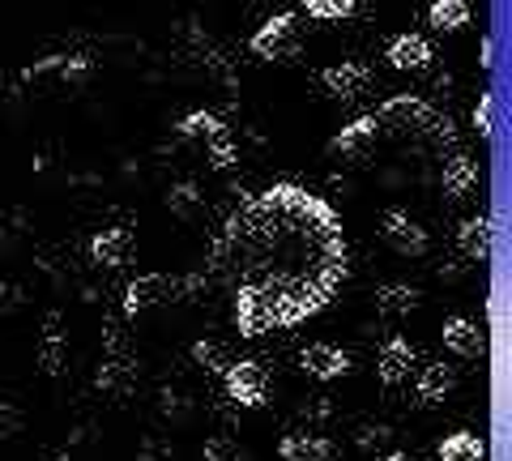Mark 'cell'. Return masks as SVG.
<instances>
[{"label":"cell","instance_id":"obj_26","mask_svg":"<svg viewBox=\"0 0 512 461\" xmlns=\"http://www.w3.org/2000/svg\"><path fill=\"white\" fill-rule=\"evenodd\" d=\"M474 129L478 137H495V94L491 90H483L474 103Z\"/></svg>","mask_w":512,"mask_h":461},{"label":"cell","instance_id":"obj_28","mask_svg":"<svg viewBox=\"0 0 512 461\" xmlns=\"http://www.w3.org/2000/svg\"><path fill=\"white\" fill-rule=\"evenodd\" d=\"M167 205H171L175 214L192 218V214L201 210V197H197V188H192V184H180V188H171V193H167Z\"/></svg>","mask_w":512,"mask_h":461},{"label":"cell","instance_id":"obj_6","mask_svg":"<svg viewBox=\"0 0 512 461\" xmlns=\"http://www.w3.org/2000/svg\"><path fill=\"white\" fill-rule=\"evenodd\" d=\"M222 389L239 410H261L269 402V376L256 359H231V368L222 372Z\"/></svg>","mask_w":512,"mask_h":461},{"label":"cell","instance_id":"obj_16","mask_svg":"<svg viewBox=\"0 0 512 461\" xmlns=\"http://www.w3.org/2000/svg\"><path fill=\"white\" fill-rule=\"evenodd\" d=\"M440 188H444L448 201H470L474 188H478V163L466 154H453L440 171Z\"/></svg>","mask_w":512,"mask_h":461},{"label":"cell","instance_id":"obj_14","mask_svg":"<svg viewBox=\"0 0 512 461\" xmlns=\"http://www.w3.org/2000/svg\"><path fill=\"white\" fill-rule=\"evenodd\" d=\"M410 393H414V406H423V410H431V406H440L448 393H453V368H444V363H423L419 368V376H414V385H410Z\"/></svg>","mask_w":512,"mask_h":461},{"label":"cell","instance_id":"obj_4","mask_svg":"<svg viewBox=\"0 0 512 461\" xmlns=\"http://www.w3.org/2000/svg\"><path fill=\"white\" fill-rule=\"evenodd\" d=\"M303 18L299 13H278V18H269L261 30L252 35V56L256 60H269V65H286L295 52H299V26Z\"/></svg>","mask_w":512,"mask_h":461},{"label":"cell","instance_id":"obj_27","mask_svg":"<svg viewBox=\"0 0 512 461\" xmlns=\"http://www.w3.org/2000/svg\"><path fill=\"white\" fill-rule=\"evenodd\" d=\"M205 461H244V449L231 436H210L205 440Z\"/></svg>","mask_w":512,"mask_h":461},{"label":"cell","instance_id":"obj_5","mask_svg":"<svg viewBox=\"0 0 512 461\" xmlns=\"http://www.w3.org/2000/svg\"><path fill=\"white\" fill-rule=\"evenodd\" d=\"M184 295V282L171 278V274H141L124 286V316L133 321V316H146V312H158L175 304V299Z\"/></svg>","mask_w":512,"mask_h":461},{"label":"cell","instance_id":"obj_24","mask_svg":"<svg viewBox=\"0 0 512 461\" xmlns=\"http://www.w3.org/2000/svg\"><path fill=\"white\" fill-rule=\"evenodd\" d=\"M299 18H325V22H342L350 13H359L355 0H308L303 9H295Z\"/></svg>","mask_w":512,"mask_h":461},{"label":"cell","instance_id":"obj_21","mask_svg":"<svg viewBox=\"0 0 512 461\" xmlns=\"http://www.w3.org/2000/svg\"><path fill=\"white\" fill-rule=\"evenodd\" d=\"M86 73H90L86 56H47L43 65L30 69V77H60V82H82Z\"/></svg>","mask_w":512,"mask_h":461},{"label":"cell","instance_id":"obj_22","mask_svg":"<svg viewBox=\"0 0 512 461\" xmlns=\"http://www.w3.org/2000/svg\"><path fill=\"white\" fill-rule=\"evenodd\" d=\"M427 22L440 30H448V35H453V30H461V26H470V5L466 0H436V5L427 9Z\"/></svg>","mask_w":512,"mask_h":461},{"label":"cell","instance_id":"obj_30","mask_svg":"<svg viewBox=\"0 0 512 461\" xmlns=\"http://www.w3.org/2000/svg\"><path fill=\"white\" fill-rule=\"evenodd\" d=\"M384 461H414V457H410V453H389Z\"/></svg>","mask_w":512,"mask_h":461},{"label":"cell","instance_id":"obj_8","mask_svg":"<svg viewBox=\"0 0 512 461\" xmlns=\"http://www.w3.org/2000/svg\"><path fill=\"white\" fill-rule=\"evenodd\" d=\"M320 90H325L333 103L355 107V103H363V94L372 90V69H367L363 60H338V65H329L320 73Z\"/></svg>","mask_w":512,"mask_h":461},{"label":"cell","instance_id":"obj_2","mask_svg":"<svg viewBox=\"0 0 512 461\" xmlns=\"http://www.w3.org/2000/svg\"><path fill=\"white\" fill-rule=\"evenodd\" d=\"M376 120L380 141H397V146H419V150H453L457 129L444 111L431 107L423 94H393L376 111H367Z\"/></svg>","mask_w":512,"mask_h":461},{"label":"cell","instance_id":"obj_25","mask_svg":"<svg viewBox=\"0 0 512 461\" xmlns=\"http://www.w3.org/2000/svg\"><path fill=\"white\" fill-rule=\"evenodd\" d=\"M192 359H197L205 372H218V376L231 368V355H227V346H222V342H214V338H201L197 346H192Z\"/></svg>","mask_w":512,"mask_h":461},{"label":"cell","instance_id":"obj_7","mask_svg":"<svg viewBox=\"0 0 512 461\" xmlns=\"http://www.w3.org/2000/svg\"><path fill=\"white\" fill-rule=\"evenodd\" d=\"M419 368H423V359L410 346V338H402V333H393V338L380 346V355H376V376H380L384 389H410L414 376H419Z\"/></svg>","mask_w":512,"mask_h":461},{"label":"cell","instance_id":"obj_15","mask_svg":"<svg viewBox=\"0 0 512 461\" xmlns=\"http://www.w3.org/2000/svg\"><path fill=\"white\" fill-rule=\"evenodd\" d=\"M282 461H333V440L320 432H286L278 440Z\"/></svg>","mask_w":512,"mask_h":461},{"label":"cell","instance_id":"obj_19","mask_svg":"<svg viewBox=\"0 0 512 461\" xmlns=\"http://www.w3.org/2000/svg\"><path fill=\"white\" fill-rule=\"evenodd\" d=\"M444 351H453L457 359H474L483 351V333L466 316H453V321H444Z\"/></svg>","mask_w":512,"mask_h":461},{"label":"cell","instance_id":"obj_23","mask_svg":"<svg viewBox=\"0 0 512 461\" xmlns=\"http://www.w3.org/2000/svg\"><path fill=\"white\" fill-rule=\"evenodd\" d=\"M64 333H60V321L52 316L47 321V333H43V346H39V368L47 372V376H60V368H64Z\"/></svg>","mask_w":512,"mask_h":461},{"label":"cell","instance_id":"obj_9","mask_svg":"<svg viewBox=\"0 0 512 461\" xmlns=\"http://www.w3.org/2000/svg\"><path fill=\"white\" fill-rule=\"evenodd\" d=\"M380 240L389 244L397 257H423L427 252V231H423L419 218H410V210H384Z\"/></svg>","mask_w":512,"mask_h":461},{"label":"cell","instance_id":"obj_18","mask_svg":"<svg viewBox=\"0 0 512 461\" xmlns=\"http://www.w3.org/2000/svg\"><path fill=\"white\" fill-rule=\"evenodd\" d=\"M457 248L466 261H478L483 265L491 257V218H466L457 227Z\"/></svg>","mask_w":512,"mask_h":461},{"label":"cell","instance_id":"obj_31","mask_svg":"<svg viewBox=\"0 0 512 461\" xmlns=\"http://www.w3.org/2000/svg\"><path fill=\"white\" fill-rule=\"evenodd\" d=\"M5 299H9V286H5V278H0V308H5Z\"/></svg>","mask_w":512,"mask_h":461},{"label":"cell","instance_id":"obj_11","mask_svg":"<svg viewBox=\"0 0 512 461\" xmlns=\"http://www.w3.org/2000/svg\"><path fill=\"white\" fill-rule=\"evenodd\" d=\"M299 368L303 376L320 380V385H329V380H338L350 372V355L342 351V346H329V342H312L299 351Z\"/></svg>","mask_w":512,"mask_h":461},{"label":"cell","instance_id":"obj_1","mask_svg":"<svg viewBox=\"0 0 512 461\" xmlns=\"http://www.w3.org/2000/svg\"><path fill=\"white\" fill-rule=\"evenodd\" d=\"M205 269L231 286L239 338L286 333L325 312L346 282L342 218L312 188L269 184L222 222Z\"/></svg>","mask_w":512,"mask_h":461},{"label":"cell","instance_id":"obj_13","mask_svg":"<svg viewBox=\"0 0 512 461\" xmlns=\"http://www.w3.org/2000/svg\"><path fill=\"white\" fill-rule=\"evenodd\" d=\"M90 261L99 269H124L128 261H133V235H128L124 227H107L90 240Z\"/></svg>","mask_w":512,"mask_h":461},{"label":"cell","instance_id":"obj_12","mask_svg":"<svg viewBox=\"0 0 512 461\" xmlns=\"http://www.w3.org/2000/svg\"><path fill=\"white\" fill-rule=\"evenodd\" d=\"M431 60H436V52H431V43L423 35H397L389 47H384V65H389L393 73H427Z\"/></svg>","mask_w":512,"mask_h":461},{"label":"cell","instance_id":"obj_3","mask_svg":"<svg viewBox=\"0 0 512 461\" xmlns=\"http://www.w3.org/2000/svg\"><path fill=\"white\" fill-rule=\"evenodd\" d=\"M180 137H184V141H192V146H201L214 171H227V167L235 163L231 129L214 116V111H188V116L180 120Z\"/></svg>","mask_w":512,"mask_h":461},{"label":"cell","instance_id":"obj_20","mask_svg":"<svg viewBox=\"0 0 512 461\" xmlns=\"http://www.w3.org/2000/svg\"><path fill=\"white\" fill-rule=\"evenodd\" d=\"M436 453H440V461H483L487 444H483V436H474V432H453V436L440 440Z\"/></svg>","mask_w":512,"mask_h":461},{"label":"cell","instance_id":"obj_10","mask_svg":"<svg viewBox=\"0 0 512 461\" xmlns=\"http://www.w3.org/2000/svg\"><path fill=\"white\" fill-rule=\"evenodd\" d=\"M376 146H380V133H376V120L372 116H359V120H350L346 129L333 137V154L342 158V163H350V167H363L367 158L376 154Z\"/></svg>","mask_w":512,"mask_h":461},{"label":"cell","instance_id":"obj_17","mask_svg":"<svg viewBox=\"0 0 512 461\" xmlns=\"http://www.w3.org/2000/svg\"><path fill=\"white\" fill-rule=\"evenodd\" d=\"M414 308H419V291H414L410 282H384V286H376V312L380 316L402 321V316H410Z\"/></svg>","mask_w":512,"mask_h":461},{"label":"cell","instance_id":"obj_29","mask_svg":"<svg viewBox=\"0 0 512 461\" xmlns=\"http://www.w3.org/2000/svg\"><path fill=\"white\" fill-rule=\"evenodd\" d=\"M18 427H22V415H18V410H13L9 402H0V440H9L13 432H18Z\"/></svg>","mask_w":512,"mask_h":461}]
</instances>
